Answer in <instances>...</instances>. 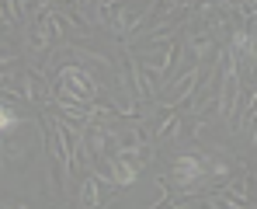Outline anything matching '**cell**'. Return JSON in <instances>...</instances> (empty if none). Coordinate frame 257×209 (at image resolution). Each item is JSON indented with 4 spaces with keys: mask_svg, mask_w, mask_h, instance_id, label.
Here are the masks:
<instances>
[{
    "mask_svg": "<svg viewBox=\"0 0 257 209\" xmlns=\"http://www.w3.org/2000/svg\"><path fill=\"white\" fill-rule=\"evenodd\" d=\"M97 94H101V84L94 81V74L84 70V66H77V63H66L59 70V94H52V98H66V101L90 105Z\"/></svg>",
    "mask_w": 257,
    "mask_h": 209,
    "instance_id": "1",
    "label": "cell"
},
{
    "mask_svg": "<svg viewBox=\"0 0 257 209\" xmlns=\"http://www.w3.org/2000/svg\"><path fill=\"white\" fill-rule=\"evenodd\" d=\"M174 181L181 185V192H191V185H198L202 178H209V164H205V157H191V154H184V157H177L174 161Z\"/></svg>",
    "mask_w": 257,
    "mask_h": 209,
    "instance_id": "2",
    "label": "cell"
},
{
    "mask_svg": "<svg viewBox=\"0 0 257 209\" xmlns=\"http://www.w3.org/2000/svg\"><path fill=\"white\" fill-rule=\"evenodd\" d=\"M21 84H25V87H21V94H25L32 105H49V101H52V91H49V84H45V77L39 74V70H32V66H28V70H25V77H21Z\"/></svg>",
    "mask_w": 257,
    "mask_h": 209,
    "instance_id": "3",
    "label": "cell"
},
{
    "mask_svg": "<svg viewBox=\"0 0 257 209\" xmlns=\"http://www.w3.org/2000/svg\"><path fill=\"white\" fill-rule=\"evenodd\" d=\"M184 49H191V56H195L198 63H205V59L215 56V39L209 35V32H191L188 42H184Z\"/></svg>",
    "mask_w": 257,
    "mask_h": 209,
    "instance_id": "4",
    "label": "cell"
},
{
    "mask_svg": "<svg viewBox=\"0 0 257 209\" xmlns=\"http://www.w3.org/2000/svg\"><path fill=\"white\" fill-rule=\"evenodd\" d=\"M128 77H132V94H136V101H146V98H153V94H157L153 81H150V77L139 70L136 56H128Z\"/></svg>",
    "mask_w": 257,
    "mask_h": 209,
    "instance_id": "5",
    "label": "cell"
},
{
    "mask_svg": "<svg viewBox=\"0 0 257 209\" xmlns=\"http://www.w3.org/2000/svg\"><path fill=\"white\" fill-rule=\"evenodd\" d=\"M177 125H181V112H177V108H171V112L164 115V122H160L157 129H153V140H171Z\"/></svg>",
    "mask_w": 257,
    "mask_h": 209,
    "instance_id": "6",
    "label": "cell"
},
{
    "mask_svg": "<svg viewBox=\"0 0 257 209\" xmlns=\"http://www.w3.org/2000/svg\"><path fill=\"white\" fill-rule=\"evenodd\" d=\"M80 206L84 209H101V192H97V181L87 178L84 188H80Z\"/></svg>",
    "mask_w": 257,
    "mask_h": 209,
    "instance_id": "7",
    "label": "cell"
},
{
    "mask_svg": "<svg viewBox=\"0 0 257 209\" xmlns=\"http://www.w3.org/2000/svg\"><path fill=\"white\" fill-rule=\"evenodd\" d=\"M18 125H21V119H18L7 105H0V136H4V132H11V129H18Z\"/></svg>",
    "mask_w": 257,
    "mask_h": 209,
    "instance_id": "8",
    "label": "cell"
}]
</instances>
